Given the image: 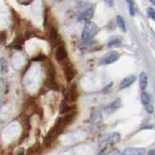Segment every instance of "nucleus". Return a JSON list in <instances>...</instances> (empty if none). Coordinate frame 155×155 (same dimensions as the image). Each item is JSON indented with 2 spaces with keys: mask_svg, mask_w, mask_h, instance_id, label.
Returning <instances> with one entry per match:
<instances>
[{
  "mask_svg": "<svg viewBox=\"0 0 155 155\" xmlns=\"http://www.w3.org/2000/svg\"><path fill=\"white\" fill-rule=\"evenodd\" d=\"M99 31V27L95 22L88 21L86 22L81 33V39L84 41H90Z\"/></svg>",
  "mask_w": 155,
  "mask_h": 155,
  "instance_id": "obj_1",
  "label": "nucleus"
},
{
  "mask_svg": "<svg viewBox=\"0 0 155 155\" xmlns=\"http://www.w3.org/2000/svg\"><path fill=\"white\" fill-rule=\"evenodd\" d=\"M61 132H62V130L58 127L57 125L53 126V127L50 130V132L47 134L45 140H44V142H45V145H50L51 143L54 142V140H56V138L60 135Z\"/></svg>",
  "mask_w": 155,
  "mask_h": 155,
  "instance_id": "obj_2",
  "label": "nucleus"
},
{
  "mask_svg": "<svg viewBox=\"0 0 155 155\" xmlns=\"http://www.w3.org/2000/svg\"><path fill=\"white\" fill-rule=\"evenodd\" d=\"M118 58H119V53L117 51H113L106 53V54L100 59L99 63L101 65H109L115 62L116 60H118Z\"/></svg>",
  "mask_w": 155,
  "mask_h": 155,
  "instance_id": "obj_3",
  "label": "nucleus"
},
{
  "mask_svg": "<svg viewBox=\"0 0 155 155\" xmlns=\"http://www.w3.org/2000/svg\"><path fill=\"white\" fill-rule=\"evenodd\" d=\"M120 140H121V136L119 133H110L108 136H106V137L101 140V143L110 145V144L118 143Z\"/></svg>",
  "mask_w": 155,
  "mask_h": 155,
  "instance_id": "obj_4",
  "label": "nucleus"
},
{
  "mask_svg": "<svg viewBox=\"0 0 155 155\" xmlns=\"http://www.w3.org/2000/svg\"><path fill=\"white\" fill-rule=\"evenodd\" d=\"M78 97H79V91H78L77 86L74 84L70 87L69 91L66 93L65 101L67 102V103L68 102H69V103H74V102L78 99Z\"/></svg>",
  "mask_w": 155,
  "mask_h": 155,
  "instance_id": "obj_5",
  "label": "nucleus"
},
{
  "mask_svg": "<svg viewBox=\"0 0 155 155\" xmlns=\"http://www.w3.org/2000/svg\"><path fill=\"white\" fill-rule=\"evenodd\" d=\"M93 14H94L93 7H90L89 9H87L86 11L80 14L79 18H78V21L81 22H88L92 18V17H93Z\"/></svg>",
  "mask_w": 155,
  "mask_h": 155,
  "instance_id": "obj_6",
  "label": "nucleus"
},
{
  "mask_svg": "<svg viewBox=\"0 0 155 155\" xmlns=\"http://www.w3.org/2000/svg\"><path fill=\"white\" fill-rule=\"evenodd\" d=\"M135 81H136V76H134V75H131V76L124 78L119 84V89L122 90V89L127 88V87H129L130 85H132L134 84Z\"/></svg>",
  "mask_w": 155,
  "mask_h": 155,
  "instance_id": "obj_7",
  "label": "nucleus"
},
{
  "mask_svg": "<svg viewBox=\"0 0 155 155\" xmlns=\"http://www.w3.org/2000/svg\"><path fill=\"white\" fill-rule=\"evenodd\" d=\"M145 149L140 147H129L122 152V155H144Z\"/></svg>",
  "mask_w": 155,
  "mask_h": 155,
  "instance_id": "obj_8",
  "label": "nucleus"
},
{
  "mask_svg": "<svg viewBox=\"0 0 155 155\" xmlns=\"http://www.w3.org/2000/svg\"><path fill=\"white\" fill-rule=\"evenodd\" d=\"M55 58H56V60L59 61V62L65 60L67 58V51L65 50V48L62 45L57 47L56 51H55Z\"/></svg>",
  "mask_w": 155,
  "mask_h": 155,
  "instance_id": "obj_9",
  "label": "nucleus"
},
{
  "mask_svg": "<svg viewBox=\"0 0 155 155\" xmlns=\"http://www.w3.org/2000/svg\"><path fill=\"white\" fill-rule=\"evenodd\" d=\"M76 75H77V72L75 70V68L71 64L65 66V77H66L67 81L70 82L76 77Z\"/></svg>",
  "mask_w": 155,
  "mask_h": 155,
  "instance_id": "obj_10",
  "label": "nucleus"
},
{
  "mask_svg": "<svg viewBox=\"0 0 155 155\" xmlns=\"http://www.w3.org/2000/svg\"><path fill=\"white\" fill-rule=\"evenodd\" d=\"M120 106H121V100L116 99L113 102V103H110L108 107H107L105 110H106V113H108V114H113L115 110H117L118 108H120Z\"/></svg>",
  "mask_w": 155,
  "mask_h": 155,
  "instance_id": "obj_11",
  "label": "nucleus"
},
{
  "mask_svg": "<svg viewBox=\"0 0 155 155\" xmlns=\"http://www.w3.org/2000/svg\"><path fill=\"white\" fill-rule=\"evenodd\" d=\"M147 81H148V77L145 72H142L139 78V82H140V90L144 91L145 88L147 87Z\"/></svg>",
  "mask_w": 155,
  "mask_h": 155,
  "instance_id": "obj_12",
  "label": "nucleus"
},
{
  "mask_svg": "<svg viewBox=\"0 0 155 155\" xmlns=\"http://www.w3.org/2000/svg\"><path fill=\"white\" fill-rule=\"evenodd\" d=\"M48 34H50V41L52 45H56L59 41V36H58L57 33V29L55 27H51L50 31H48Z\"/></svg>",
  "mask_w": 155,
  "mask_h": 155,
  "instance_id": "obj_13",
  "label": "nucleus"
},
{
  "mask_svg": "<svg viewBox=\"0 0 155 155\" xmlns=\"http://www.w3.org/2000/svg\"><path fill=\"white\" fill-rule=\"evenodd\" d=\"M76 107L75 106H68V103L66 101H63L61 103V106H60V113L61 114H65L67 111H72V110H75Z\"/></svg>",
  "mask_w": 155,
  "mask_h": 155,
  "instance_id": "obj_14",
  "label": "nucleus"
},
{
  "mask_svg": "<svg viewBox=\"0 0 155 155\" xmlns=\"http://www.w3.org/2000/svg\"><path fill=\"white\" fill-rule=\"evenodd\" d=\"M140 101L143 106H147L150 104V101H151V96L150 94L147 93V92H143L142 95H140Z\"/></svg>",
  "mask_w": 155,
  "mask_h": 155,
  "instance_id": "obj_15",
  "label": "nucleus"
},
{
  "mask_svg": "<svg viewBox=\"0 0 155 155\" xmlns=\"http://www.w3.org/2000/svg\"><path fill=\"white\" fill-rule=\"evenodd\" d=\"M116 23H117V26L120 28L121 31L126 32V24H125V21L123 19L122 17H121V16L116 17Z\"/></svg>",
  "mask_w": 155,
  "mask_h": 155,
  "instance_id": "obj_16",
  "label": "nucleus"
},
{
  "mask_svg": "<svg viewBox=\"0 0 155 155\" xmlns=\"http://www.w3.org/2000/svg\"><path fill=\"white\" fill-rule=\"evenodd\" d=\"M102 120V113L99 110L97 111H94L93 114H92L91 115V121L93 123H98L100 122V121Z\"/></svg>",
  "mask_w": 155,
  "mask_h": 155,
  "instance_id": "obj_17",
  "label": "nucleus"
},
{
  "mask_svg": "<svg viewBox=\"0 0 155 155\" xmlns=\"http://www.w3.org/2000/svg\"><path fill=\"white\" fill-rule=\"evenodd\" d=\"M116 154H118V149L107 147V148H105L103 151L101 152L100 155H116Z\"/></svg>",
  "mask_w": 155,
  "mask_h": 155,
  "instance_id": "obj_18",
  "label": "nucleus"
},
{
  "mask_svg": "<svg viewBox=\"0 0 155 155\" xmlns=\"http://www.w3.org/2000/svg\"><path fill=\"white\" fill-rule=\"evenodd\" d=\"M121 43V38L120 37H114V38H110V41L108 43V46L109 47H115L119 45Z\"/></svg>",
  "mask_w": 155,
  "mask_h": 155,
  "instance_id": "obj_19",
  "label": "nucleus"
},
{
  "mask_svg": "<svg viewBox=\"0 0 155 155\" xmlns=\"http://www.w3.org/2000/svg\"><path fill=\"white\" fill-rule=\"evenodd\" d=\"M129 5V13H130V16L134 17L135 16V13H136V10H135V5H134V0H126Z\"/></svg>",
  "mask_w": 155,
  "mask_h": 155,
  "instance_id": "obj_20",
  "label": "nucleus"
},
{
  "mask_svg": "<svg viewBox=\"0 0 155 155\" xmlns=\"http://www.w3.org/2000/svg\"><path fill=\"white\" fill-rule=\"evenodd\" d=\"M90 7H92L90 4H88V3H81L79 6H78V10H79V12H80V14L81 13H82V12H84V11H86L87 9H89Z\"/></svg>",
  "mask_w": 155,
  "mask_h": 155,
  "instance_id": "obj_21",
  "label": "nucleus"
},
{
  "mask_svg": "<svg viewBox=\"0 0 155 155\" xmlns=\"http://www.w3.org/2000/svg\"><path fill=\"white\" fill-rule=\"evenodd\" d=\"M147 16L151 18V19H155V13H154V9L152 7H148L147 10Z\"/></svg>",
  "mask_w": 155,
  "mask_h": 155,
  "instance_id": "obj_22",
  "label": "nucleus"
},
{
  "mask_svg": "<svg viewBox=\"0 0 155 155\" xmlns=\"http://www.w3.org/2000/svg\"><path fill=\"white\" fill-rule=\"evenodd\" d=\"M6 39H7L6 32H5V31L0 32V43H4L5 41H6Z\"/></svg>",
  "mask_w": 155,
  "mask_h": 155,
  "instance_id": "obj_23",
  "label": "nucleus"
},
{
  "mask_svg": "<svg viewBox=\"0 0 155 155\" xmlns=\"http://www.w3.org/2000/svg\"><path fill=\"white\" fill-rule=\"evenodd\" d=\"M144 108H145V110H147V113H149V114H152L153 113V107L150 105V104L147 105V106H144Z\"/></svg>",
  "mask_w": 155,
  "mask_h": 155,
  "instance_id": "obj_24",
  "label": "nucleus"
},
{
  "mask_svg": "<svg viewBox=\"0 0 155 155\" xmlns=\"http://www.w3.org/2000/svg\"><path fill=\"white\" fill-rule=\"evenodd\" d=\"M46 59V56L45 55H38L37 57L33 58L34 61H42V60H45Z\"/></svg>",
  "mask_w": 155,
  "mask_h": 155,
  "instance_id": "obj_25",
  "label": "nucleus"
},
{
  "mask_svg": "<svg viewBox=\"0 0 155 155\" xmlns=\"http://www.w3.org/2000/svg\"><path fill=\"white\" fill-rule=\"evenodd\" d=\"M15 155H24V149L23 148H18L16 151V154H15Z\"/></svg>",
  "mask_w": 155,
  "mask_h": 155,
  "instance_id": "obj_26",
  "label": "nucleus"
},
{
  "mask_svg": "<svg viewBox=\"0 0 155 155\" xmlns=\"http://www.w3.org/2000/svg\"><path fill=\"white\" fill-rule=\"evenodd\" d=\"M105 2L108 4L110 7H113L114 6V0H105Z\"/></svg>",
  "mask_w": 155,
  "mask_h": 155,
  "instance_id": "obj_27",
  "label": "nucleus"
},
{
  "mask_svg": "<svg viewBox=\"0 0 155 155\" xmlns=\"http://www.w3.org/2000/svg\"><path fill=\"white\" fill-rule=\"evenodd\" d=\"M147 155H154V149H151L148 151V154Z\"/></svg>",
  "mask_w": 155,
  "mask_h": 155,
  "instance_id": "obj_28",
  "label": "nucleus"
},
{
  "mask_svg": "<svg viewBox=\"0 0 155 155\" xmlns=\"http://www.w3.org/2000/svg\"><path fill=\"white\" fill-rule=\"evenodd\" d=\"M1 108H2V101L0 100V110H1Z\"/></svg>",
  "mask_w": 155,
  "mask_h": 155,
  "instance_id": "obj_29",
  "label": "nucleus"
},
{
  "mask_svg": "<svg viewBox=\"0 0 155 155\" xmlns=\"http://www.w3.org/2000/svg\"><path fill=\"white\" fill-rule=\"evenodd\" d=\"M149 1H150V2H151L152 4H154V3H155V2H154V0H149Z\"/></svg>",
  "mask_w": 155,
  "mask_h": 155,
  "instance_id": "obj_30",
  "label": "nucleus"
}]
</instances>
